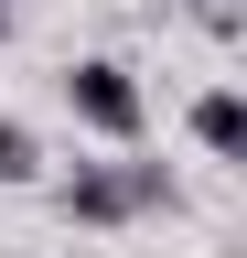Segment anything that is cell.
I'll return each mask as SVG.
<instances>
[{"label":"cell","mask_w":247,"mask_h":258,"mask_svg":"<svg viewBox=\"0 0 247 258\" xmlns=\"http://www.w3.org/2000/svg\"><path fill=\"white\" fill-rule=\"evenodd\" d=\"M150 205H172V172H161V161H86V172L65 183V215L75 226H129Z\"/></svg>","instance_id":"1"},{"label":"cell","mask_w":247,"mask_h":258,"mask_svg":"<svg viewBox=\"0 0 247 258\" xmlns=\"http://www.w3.org/2000/svg\"><path fill=\"white\" fill-rule=\"evenodd\" d=\"M65 108L86 118V129H97V140H140V76H129V64H108V54H86V64H65Z\"/></svg>","instance_id":"2"},{"label":"cell","mask_w":247,"mask_h":258,"mask_svg":"<svg viewBox=\"0 0 247 258\" xmlns=\"http://www.w3.org/2000/svg\"><path fill=\"white\" fill-rule=\"evenodd\" d=\"M194 140H204L215 161H236V151H247V97H236V86H215V97H194Z\"/></svg>","instance_id":"3"},{"label":"cell","mask_w":247,"mask_h":258,"mask_svg":"<svg viewBox=\"0 0 247 258\" xmlns=\"http://www.w3.org/2000/svg\"><path fill=\"white\" fill-rule=\"evenodd\" d=\"M33 172H43V140L22 118H0V183H33Z\"/></svg>","instance_id":"4"},{"label":"cell","mask_w":247,"mask_h":258,"mask_svg":"<svg viewBox=\"0 0 247 258\" xmlns=\"http://www.w3.org/2000/svg\"><path fill=\"white\" fill-rule=\"evenodd\" d=\"M183 11H194V22L215 32V43H236V32H247V11H236V0H183Z\"/></svg>","instance_id":"5"},{"label":"cell","mask_w":247,"mask_h":258,"mask_svg":"<svg viewBox=\"0 0 247 258\" xmlns=\"http://www.w3.org/2000/svg\"><path fill=\"white\" fill-rule=\"evenodd\" d=\"M0 43H11V0H0Z\"/></svg>","instance_id":"6"}]
</instances>
